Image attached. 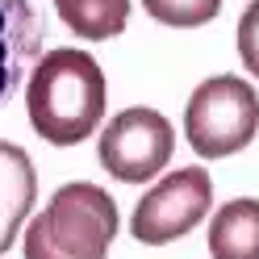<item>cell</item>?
Returning <instances> with one entry per match:
<instances>
[{
    "label": "cell",
    "instance_id": "cell-1",
    "mask_svg": "<svg viewBox=\"0 0 259 259\" xmlns=\"http://www.w3.org/2000/svg\"><path fill=\"white\" fill-rule=\"evenodd\" d=\"M105 71L88 51H51L34 63L25 88V113L34 134H42L55 147H75L88 134H96L105 113Z\"/></svg>",
    "mask_w": 259,
    "mask_h": 259
},
{
    "label": "cell",
    "instance_id": "cell-2",
    "mask_svg": "<svg viewBox=\"0 0 259 259\" xmlns=\"http://www.w3.org/2000/svg\"><path fill=\"white\" fill-rule=\"evenodd\" d=\"M117 205L101 184H63L25 230V259H109Z\"/></svg>",
    "mask_w": 259,
    "mask_h": 259
},
{
    "label": "cell",
    "instance_id": "cell-3",
    "mask_svg": "<svg viewBox=\"0 0 259 259\" xmlns=\"http://www.w3.org/2000/svg\"><path fill=\"white\" fill-rule=\"evenodd\" d=\"M259 130V96L242 75H213L188 96L184 134L201 159H226L251 147Z\"/></svg>",
    "mask_w": 259,
    "mask_h": 259
},
{
    "label": "cell",
    "instance_id": "cell-4",
    "mask_svg": "<svg viewBox=\"0 0 259 259\" xmlns=\"http://www.w3.org/2000/svg\"><path fill=\"white\" fill-rule=\"evenodd\" d=\"M176 151V130L159 109L134 105L121 109L105 130H101V147L96 159L101 167L121 184H142L155 180L159 171L167 167V159Z\"/></svg>",
    "mask_w": 259,
    "mask_h": 259
},
{
    "label": "cell",
    "instance_id": "cell-5",
    "mask_svg": "<svg viewBox=\"0 0 259 259\" xmlns=\"http://www.w3.org/2000/svg\"><path fill=\"white\" fill-rule=\"evenodd\" d=\"M213 205V180L205 167H180L167 180H159L147 197L134 205L130 218V234L147 247H163V242L184 238L188 230H197L201 218Z\"/></svg>",
    "mask_w": 259,
    "mask_h": 259
},
{
    "label": "cell",
    "instance_id": "cell-6",
    "mask_svg": "<svg viewBox=\"0 0 259 259\" xmlns=\"http://www.w3.org/2000/svg\"><path fill=\"white\" fill-rule=\"evenodd\" d=\"M42 13L29 0H0V105L9 101L25 71H34L42 55Z\"/></svg>",
    "mask_w": 259,
    "mask_h": 259
},
{
    "label": "cell",
    "instance_id": "cell-7",
    "mask_svg": "<svg viewBox=\"0 0 259 259\" xmlns=\"http://www.w3.org/2000/svg\"><path fill=\"white\" fill-rule=\"evenodd\" d=\"M34 201H38V171L29 155L17 142L0 138V255L21 234V222L34 213Z\"/></svg>",
    "mask_w": 259,
    "mask_h": 259
},
{
    "label": "cell",
    "instance_id": "cell-8",
    "mask_svg": "<svg viewBox=\"0 0 259 259\" xmlns=\"http://www.w3.org/2000/svg\"><path fill=\"white\" fill-rule=\"evenodd\" d=\"M209 255L213 259H259V201L238 197L222 205L209 222Z\"/></svg>",
    "mask_w": 259,
    "mask_h": 259
},
{
    "label": "cell",
    "instance_id": "cell-9",
    "mask_svg": "<svg viewBox=\"0 0 259 259\" xmlns=\"http://www.w3.org/2000/svg\"><path fill=\"white\" fill-rule=\"evenodd\" d=\"M63 25L88 42L117 38L130 21V0H55Z\"/></svg>",
    "mask_w": 259,
    "mask_h": 259
},
{
    "label": "cell",
    "instance_id": "cell-10",
    "mask_svg": "<svg viewBox=\"0 0 259 259\" xmlns=\"http://www.w3.org/2000/svg\"><path fill=\"white\" fill-rule=\"evenodd\" d=\"M142 9H147L159 25L197 29V25L213 21L218 13H222V0H142Z\"/></svg>",
    "mask_w": 259,
    "mask_h": 259
},
{
    "label": "cell",
    "instance_id": "cell-11",
    "mask_svg": "<svg viewBox=\"0 0 259 259\" xmlns=\"http://www.w3.org/2000/svg\"><path fill=\"white\" fill-rule=\"evenodd\" d=\"M238 59L251 75H259V0H251L238 17Z\"/></svg>",
    "mask_w": 259,
    "mask_h": 259
}]
</instances>
